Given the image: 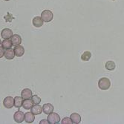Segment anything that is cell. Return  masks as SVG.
I'll list each match as a JSON object with an SVG mask.
<instances>
[{"label":"cell","instance_id":"obj_16","mask_svg":"<svg viewBox=\"0 0 124 124\" xmlns=\"http://www.w3.org/2000/svg\"><path fill=\"white\" fill-rule=\"evenodd\" d=\"M33 104V103L32 102L31 100L27 99V100H25L23 101V103H22V107H23L25 109L29 110V109H31L32 108Z\"/></svg>","mask_w":124,"mask_h":124},{"label":"cell","instance_id":"obj_23","mask_svg":"<svg viewBox=\"0 0 124 124\" xmlns=\"http://www.w3.org/2000/svg\"><path fill=\"white\" fill-rule=\"evenodd\" d=\"M4 18L6 20V22H10L11 21H12V19H14V17L12 16V15H11L10 13H8L7 14V16H5Z\"/></svg>","mask_w":124,"mask_h":124},{"label":"cell","instance_id":"obj_4","mask_svg":"<svg viewBox=\"0 0 124 124\" xmlns=\"http://www.w3.org/2000/svg\"><path fill=\"white\" fill-rule=\"evenodd\" d=\"M3 105L6 108H11L14 106V98L12 97H6L4 99Z\"/></svg>","mask_w":124,"mask_h":124},{"label":"cell","instance_id":"obj_2","mask_svg":"<svg viewBox=\"0 0 124 124\" xmlns=\"http://www.w3.org/2000/svg\"><path fill=\"white\" fill-rule=\"evenodd\" d=\"M41 18L42 20L46 22H51L53 18H54V14L51 12L50 10H44L42 14H41Z\"/></svg>","mask_w":124,"mask_h":124},{"label":"cell","instance_id":"obj_19","mask_svg":"<svg viewBox=\"0 0 124 124\" xmlns=\"http://www.w3.org/2000/svg\"><path fill=\"white\" fill-rule=\"evenodd\" d=\"M91 57H92V54H91V52L87 51H85L82 54V56H81V60L83 61H88L90 59H91Z\"/></svg>","mask_w":124,"mask_h":124},{"label":"cell","instance_id":"obj_22","mask_svg":"<svg viewBox=\"0 0 124 124\" xmlns=\"http://www.w3.org/2000/svg\"><path fill=\"white\" fill-rule=\"evenodd\" d=\"M62 124H72L73 122L71 120V118H69V117H65L62 120Z\"/></svg>","mask_w":124,"mask_h":124},{"label":"cell","instance_id":"obj_18","mask_svg":"<svg viewBox=\"0 0 124 124\" xmlns=\"http://www.w3.org/2000/svg\"><path fill=\"white\" fill-rule=\"evenodd\" d=\"M22 103H23V98L22 97H16L14 98V106L16 108H20L22 106Z\"/></svg>","mask_w":124,"mask_h":124},{"label":"cell","instance_id":"obj_15","mask_svg":"<svg viewBox=\"0 0 124 124\" xmlns=\"http://www.w3.org/2000/svg\"><path fill=\"white\" fill-rule=\"evenodd\" d=\"M70 118L71 119L73 123H75V124H78L81 122V117L80 115L77 114V113H73L71 114V115L70 116Z\"/></svg>","mask_w":124,"mask_h":124},{"label":"cell","instance_id":"obj_28","mask_svg":"<svg viewBox=\"0 0 124 124\" xmlns=\"http://www.w3.org/2000/svg\"><path fill=\"white\" fill-rule=\"evenodd\" d=\"M112 1H115V0H112Z\"/></svg>","mask_w":124,"mask_h":124},{"label":"cell","instance_id":"obj_11","mask_svg":"<svg viewBox=\"0 0 124 124\" xmlns=\"http://www.w3.org/2000/svg\"><path fill=\"white\" fill-rule=\"evenodd\" d=\"M10 39H11V42H12L13 46H19L22 42V38L18 34H14L12 37H11Z\"/></svg>","mask_w":124,"mask_h":124},{"label":"cell","instance_id":"obj_8","mask_svg":"<svg viewBox=\"0 0 124 124\" xmlns=\"http://www.w3.org/2000/svg\"><path fill=\"white\" fill-rule=\"evenodd\" d=\"M43 22H44V21L42 20L41 16H36V17H34L33 19V21H32L33 25L34 27H36V28L42 27V25H43Z\"/></svg>","mask_w":124,"mask_h":124},{"label":"cell","instance_id":"obj_10","mask_svg":"<svg viewBox=\"0 0 124 124\" xmlns=\"http://www.w3.org/2000/svg\"><path fill=\"white\" fill-rule=\"evenodd\" d=\"M21 97L23 98V100H27L30 99L32 97V92L31 90L28 88H25L24 90H22L21 92Z\"/></svg>","mask_w":124,"mask_h":124},{"label":"cell","instance_id":"obj_12","mask_svg":"<svg viewBox=\"0 0 124 124\" xmlns=\"http://www.w3.org/2000/svg\"><path fill=\"white\" fill-rule=\"evenodd\" d=\"M14 50L16 56V57H22V56H23L24 54H25V49H24V48L22 47V46H15Z\"/></svg>","mask_w":124,"mask_h":124},{"label":"cell","instance_id":"obj_7","mask_svg":"<svg viewBox=\"0 0 124 124\" xmlns=\"http://www.w3.org/2000/svg\"><path fill=\"white\" fill-rule=\"evenodd\" d=\"M42 111L46 115H49L54 111V106L51 103H46L42 106Z\"/></svg>","mask_w":124,"mask_h":124},{"label":"cell","instance_id":"obj_26","mask_svg":"<svg viewBox=\"0 0 124 124\" xmlns=\"http://www.w3.org/2000/svg\"><path fill=\"white\" fill-rule=\"evenodd\" d=\"M2 43V41H1V39H0V44H1Z\"/></svg>","mask_w":124,"mask_h":124},{"label":"cell","instance_id":"obj_3","mask_svg":"<svg viewBox=\"0 0 124 124\" xmlns=\"http://www.w3.org/2000/svg\"><path fill=\"white\" fill-rule=\"evenodd\" d=\"M48 120L50 124H57L60 122V117L58 114L52 112V113L48 115Z\"/></svg>","mask_w":124,"mask_h":124},{"label":"cell","instance_id":"obj_25","mask_svg":"<svg viewBox=\"0 0 124 124\" xmlns=\"http://www.w3.org/2000/svg\"><path fill=\"white\" fill-rule=\"evenodd\" d=\"M40 124H48V123H49V122H48V120H41L40 121V123H39Z\"/></svg>","mask_w":124,"mask_h":124},{"label":"cell","instance_id":"obj_21","mask_svg":"<svg viewBox=\"0 0 124 124\" xmlns=\"http://www.w3.org/2000/svg\"><path fill=\"white\" fill-rule=\"evenodd\" d=\"M31 100L32 102L33 103V104L35 105H37V104H39L40 102H41V99L39 97H38L37 95H33L31 97Z\"/></svg>","mask_w":124,"mask_h":124},{"label":"cell","instance_id":"obj_5","mask_svg":"<svg viewBox=\"0 0 124 124\" xmlns=\"http://www.w3.org/2000/svg\"><path fill=\"white\" fill-rule=\"evenodd\" d=\"M14 119L15 120L16 123H21L25 120V115L22 111H18L14 115Z\"/></svg>","mask_w":124,"mask_h":124},{"label":"cell","instance_id":"obj_13","mask_svg":"<svg viewBox=\"0 0 124 124\" xmlns=\"http://www.w3.org/2000/svg\"><path fill=\"white\" fill-rule=\"evenodd\" d=\"M35 120L34 115H33L32 112H26L25 114V121L27 123H32Z\"/></svg>","mask_w":124,"mask_h":124},{"label":"cell","instance_id":"obj_24","mask_svg":"<svg viewBox=\"0 0 124 124\" xmlns=\"http://www.w3.org/2000/svg\"><path fill=\"white\" fill-rule=\"evenodd\" d=\"M5 55V51H4V48L2 46H0V59L2 57H3V56Z\"/></svg>","mask_w":124,"mask_h":124},{"label":"cell","instance_id":"obj_9","mask_svg":"<svg viewBox=\"0 0 124 124\" xmlns=\"http://www.w3.org/2000/svg\"><path fill=\"white\" fill-rule=\"evenodd\" d=\"M15 52L14 50L12 48H8L5 51V57L8 60H13L15 57Z\"/></svg>","mask_w":124,"mask_h":124},{"label":"cell","instance_id":"obj_20","mask_svg":"<svg viewBox=\"0 0 124 124\" xmlns=\"http://www.w3.org/2000/svg\"><path fill=\"white\" fill-rule=\"evenodd\" d=\"M106 69L108 71H113L115 69V63L113 61H108L106 63Z\"/></svg>","mask_w":124,"mask_h":124},{"label":"cell","instance_id":"obj_6","mask_svg":"<svg viewBox=\"0 0 124 124\" xmlns=\"http://www.w3.org/2000/svg\"><path fill=\"white\" fill-rule=\"evenodd\" d=\"M13 36V31L10 28H4L1 32V37L3 39H10Z\"/></svg>","mask_w":124,"mask_h":124},{"label":"cell","instance_id":"obj_1","mask_svg":"<svg viewBox=\"0 0 124 124\" xmlns=\"http://www.w3.org/2000/svg\"><path fill=\"white\" fill-rule=\"evenodd\" d=\"M98 86L101 90H108L111 86V82L107 77L101 78L98 82Z\"/></svg>","mask_w":124,"mask_h":124},{"label":"cell","instance_id":"obj_27","mask_svg":"<svg viewBox=\"0 0 124 124\" xmlns=\"http://www.w3.org/2000/svg\"><path fill=\"white\" fill-rule=\"evenodd\" d=\"M5 1H10V0H5Z\"/></svg>","mask_w":124,"mask_h":124},{"label":"cell","instance_id":"obj_14","mask_svg":"<svg viewBox=\"0 0 124 124\" xmlns=\"http://www.w3.org/2000/svg\"><path fill=\"white\" fill-rule=\"evenodd\" d=\"M31 111L32 112V113L34 115H40L42 113V108L41 106H39V104L37 105H34L33 106L32 108H31Z\"/></svg>","mask_w":124,"mask_h":124},{"label":"cell","instance_id":"obj_17","mask_svg":"<svg viewBox=\"0 0 124 124\" xmlns=\"http://www.w3.org/2000/svg\"><path fill=\"white\" fill-rule=\"evenodd\" d=\"M2 46L5 49H8V48H11L13 44L12 42H11V39H5L3 40V42H2Z\"/></svg>","mask_w":124,"mask_h":124}]
</instances>
